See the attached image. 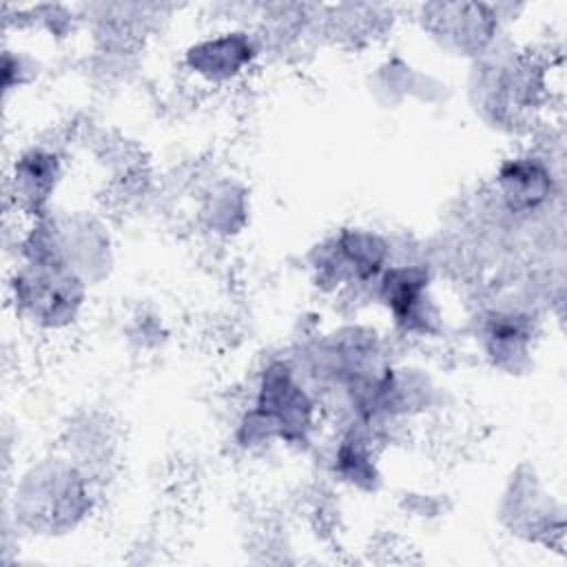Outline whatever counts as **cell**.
Wrapping results in <instances>:
<instances>
[{
	"label": "cell",
	"mask_w": 567,
	"mask_h": 567,
	"mask_svg": "<svg viewBox=\"0 0 567 567\" xmlns=\"http://www.w3.org/2000/svg\"><path fill=\"white\" fill-rule=\"evenodd\" d=\"M470 95L476 117L494 131H529L551 102V64L501 40L472 60Z\"/></svg>",
	"instance_id": "1"
},
{
	"label": "cell",
	"mask_w": 567,
	"mask_h": 567,
	"mask_svg": "<svg viewBox=\"0 0 567 567\" xmlns=\"http://www.w3.org/2000/svg\"><path fill=\"white\" fill-rule=\"evenodd\" d=\"M321 416V401L288 359L268 361L255 383L250 408L237 421L235 439L252 450L284 443L306 447L312 443Z\"/></svg>",
	"instance_id": "2"
},
{
	"label": "cell",
	"mask_w": 567,
	"mask_h": 567,
	"mask_svg": "<svg viewBox=\"0 0 567 567\" xmlns=\"http://www.w3.org/2000/svg\"><path fill=\"white\" fill-rule=\"evenodd\" d=\"M7 292L18 321L42 332H64L84 315L91 284L60 255L16 257Z\"/></svg>",
	"instance_id": "3"
},
{
	"label": "cell",
	"mask_w": 567,
	"mask_h": 567,
	"mask_svg": "<svg viewBox=\"0 0 567 567\" xmlns=\"http://www.w3.org/2000/svg\"><path fill=\"white\" fill-rule=\"evenodd\" d=\"M93 505L91 474L69 458H42L16 483V518H35L49 534L73 529Z\"/></svg>",
	"instance_id": "4"
},
{
	"label": "cell",
	"mask_w": 567,
	"mask_h": 567,
	"mask_svg": "<svg viewBox=\"0 0 567 567\" xmlns=\"http://www.w3.org/2000/svg\"><path fill=\"white\" fill-rule=\"evenodd\" d=\"M392 259L394 248L388 235L365 226H348L315 246L310 270L319 288L337 292L352 288L372 290Z\"/></svg>",
	"instance_id": "5"
},
{
	"label": "cell",
	"mask_w": 567,
	"mask_h": 567,
	"mask_svg": "<svg viewBox=\"0 0 567 567\" xmlns=\"http://www.w3.org/2000/svg\"><path fill=\"white\" fill-rule=\"evenodd\" d=\"M370 292L401 337L430 339L443 330V308L427 264L392 259Z\"/></svg>",
	"instance_id": "6"
},
{
	"label": "cell",
	"mask_w": 567,
	"mask_h": 567,
	"mask_svg": "<svg viewBox=\"0 0 567 567\" xmlns=\"http://www.w3.org/2000/svg\"><path fill=\"white\" fill-rule=\"evenodd\" d=\"M492 195L514 221L551 210L560 197V173L551 153L527 146L501 157L492 173Z\"/></svg>",
	"instance_id": "7"
},
{
	"label": "cell",
	"mask_w": 567,
	"mask_h": 567,
	"mask_svg": "<svg viewBox=\"0 0 567 567\" xmlns=\"http://www.w3.org/2000/svg\"><path fill=\"white\" fill-rule=\"evenodd\" d=\"M416 22L445 55L476 60L501 40L503 16L498 4L427 2L419 7Z\"/></svg>",
	"instance_id": "8"
},
{
	"label": "cell",
	"mask_w": 567,
	"mask_h": 567,
	"mask_svg": "<svg viewBox=\"0 0 567 567\" xmlns=\"http://www.w3.org/2000/svg\"><path fill=\"white\" fill-rule=\"evenodd\" d=\"M264 53V42L257 29L226 24L195 38L184 49L182 66L195 82L224 89L241 80Z\"/></svg>",
	"instance_id": "9"
},
{
	"label": "cell",
	"mask_w": 567,
	"mask_h": 567,
	"mask_svg": "<svg viewBox=\"0 0 567 567\" xmlns=\"http://www.w3.org/2000/svg\"><path fill=\"white\" fill-rule=\"evenodd\" d=\"M64 155L51 144L24 146L7 173V199L20 219L53 213L51 202L64 179Z\"/></svg>",
	"instance_id": "10"
},
{
	"label": "cell",
	"mask_w": 567,
	"mask_h": 567,
	"mask_svg": "<svg viewBox=\"0 0 567 567\" xmlns=\"http://www.w3.org/2000/svg\"><path fill=\"white\" fill-rule=\"evenodd\" d=\"M538 321L523 308H489L476 326V343L483 357L505 374L525 372L536 352Z\"/></svg>",
	"instance_id": "11"
},
{
	"label": "cell",
	"mask_w": 567,
	"mask_h": 567,
	"mask_svg": "<svg viewBox=\"0 0 567 567\" xmlns=\"http://www.w3.org/2000/svg\"><path fill=\"white\" fill-rule=\"evenodd\" d=\"M330 467L339 483L359 492L377 489L381 481L372 436L352 425L334 441Z\"/></svg>",
	"instance_id": "12"
}]
</instances>
